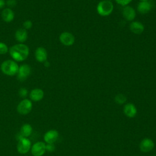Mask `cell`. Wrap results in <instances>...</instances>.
Returning <instances> with one entry per match:
<instances>
[{"label":"cell","mask_w":156,"mask_h":156,"mask_svg":"<svg viewBox=\"0 0 156 156\" xmlns=\"http://www.w3.org/2000/svg\"><path fill=\"white\" fill-rule=\"evenodd\" d=\"M32 132V127L29 124H23L21 129L20 134L24 138H27L29 136Z\"/></svg>","instance_id":"d6986e66"},{"label":"cell","mask_w":156,"mask_h":156,"mask_svg":"<svg viewBox=\"0 0 156 156\" xmlns=\"http://www.w3.org/2000/svg\"><path fill=\"white\" fill-rule=\"evenodd\" d=\"M33 156H43L46 152V144L43 141H37L31 146Z\"/></svg>","instance_id":"52a82bcc"},{"label":"cell","mask_w":156,"mask_h":156,"mask_svg":"<svg viewBox=\"0 0 156 156\" xmlns=\"http://www.w3.org/2000/svg\"><path fill=\"white\" fill-rule=\"evenodd\" d=\"M8 51L9 48L7 45L3 42H0V54H5Z\"/></svg>","instance_id":"44dd1931"},{"label":"cell","mask_w":156,"mask_h":156,"mask_svg":"<svg viewBox=\"0 0 156 156\" xmlns=\"http://www.w3.org/2000/svg\"><path fill=\"white\" fill-rule=\"evenodd\" d=\"M96 10L99 15L106 16L110 15L113 12V5L110 1L103 0L98 3Z\"/></svg>","instance_id":"3957f363"},{"label":"cell","mask_w":156,"mask_h":156,"mask_svg":"<svg viewBox=\"0 0 156 156\" xmlns=\"http://www.w3.org/2000/svg\"><path fill=\"white\" fill-rule=\"evenodd\" d=\"M5 4L9 8L11 9L16 6L17 2L16 0H7V1H5Z\"/></svg>","instance_id":"cb8c5ba5"},{"label":"cell","mask_w":156,"mask_h":156,"mask_svg":"<svg viewBox=\"0 0 156 156\" xmlns=\"http://www.w3.org/2000/svg\"><path fill=\"white\" fill-rule=\"evenodd\" d=\"M124 114L129 118H133L137 113V110L135 105L132 103L126 104L123 109Z\"/></svg>","instance_id":"e0dca14e"},{"label":"cell","mask_w":156,"mask_h":156,"mask_svg":"<svg viewBox=\"0 0 156 156\" xmlns=\"http://www.w3.org/2000/svg\"><path fill=\"white\" fill-rule=\"evenodd\" d=\"M11 57L15 62H23L29 55V48L24 43H18L12 46L9 49Z\"/></svg>","instance_id":"6da1fadb"},{"label":"cell","mask_w":156,"mask_h":156,"mask_svg":"<svg viewBox=\"0 0 156 156\" xmlns=\"http://www.w3.org/2000/svg\"><path fill=\"white\" fill-rule=\"evenodd\" d=\"M29 97L34 102L40 101L44 97V91L41 88H34L30 91Z\"/></svg>","instance_id":"5bb4252c"},{"label":"cell","mask_w":156,"mask_h":156,"mask_svg":"<svg viewBox=\"0 0 156 156\" xmlns=\"http://www.w3.org/2000/svg\"><path fill=\"white\" fill-rule=\"evenodd\" d=\"M44 65L46 66V67H49V66H50V63H49V62H48V61H45L44 63Z\"/></svg>","instance_id":"83f0119b"},{"label":"cell","mask_w":156,"mask_h":156,"mask_svg":"<svg viewBox=\"0 0 156 156\" xmlns=\"http://www.w3.org/2000/svg\"><path fill=\"white\" fill-rule=\"evenodd\" d=\"M32 22L29 20H26L25 21L23 22V27L24 29H25L26 30H27V29H30L32 28Z\"/></svg>","instance_id":"603a6c76"},{"label":"cell","mask_w":156,"mask_h":156,"mask_svg":"<svg viewBox=\"0 0 156 156\" xmlns=\"http://www.w3.org/2000/svg\"><path fill=\"white\" fill-rule=\"evenodd\" d=\"M122 15L126 20L131 21L135 18L136 12L133 7L130 6H126L122 10Z\"/></svg>","instance_id":"9a60e30c"},{"label":"cell","mask_w":156,"mask_h":156,"mask_svg":"<svg viewBox=\"0 0 156 156\" xmlns=\"http://www.w3.org/2000/svg\"><path fill=\"white\" fill-rule=\"evenodd\" d=\"M106 1H110V0H106Z\"/></svg>","instance_id":"4dcf8cb0"},{"label":"cell","mask_w":156,"mask_h":156,"mask_svg":"<svg viewBox=\"0 0 156 156\" xmlns=\"http://www.w3.org/2000/svg\"><path fill=\"white\" fill-rule=\"evenodd\" d=\"M58 132L57 130L51 129L47 131L44 135V140L47 143H54L58 138Z\"/></svg>","instance_id":"9c48e42d"},{"label":"cell","mask_w":156,"mask_h":156,"mask_svg":"<svg viewBox=\"0 0 156 156\" xmlns=\"http://www.w3.org/2000/svg\"><path fill=\"white\" fill-rule=\"evenodd\" d=\"M35 59L40 63H44L47 60L48 52L43 47H38L35 51Z\"/></svg>","instance_id":"8fae6325"},{"label":"cell","mask_w":156,"mask_h":156,"mask_svg":"<svg viewBox=\"0 0 156 156\" xmlns=\"http://www.w3.org/2000/svg\"><path fill=\"white\" fill-rule=\"evenodd\" d=\"M31 73V68L28 64H23L19 66L17 73V79L21 82H23L30 76Z\"/></svg>","instance_id":"5b68a950"},{"label":"cell","mask_w":156,"mask_h":156,"mask_svg":"<svg viewBox=\"0 0 156 156\" xmlns=\"http://www.w3.org/2000/svg\"><path fill=\"white\" fill-rule=\"evenodd\" d=\"M32 108V103L28 99H23L17 105V112L23 115H27L30 112Z\"/></svg>","instance_id":"277c9868"},{"label":"cell","mask_w":156,"mask_h":156,"mask_svg":"<svg viewBox=\"0 0 156 156\" xmlns=\"http://www.w3.org/2000/svg\"><path fill=\"white\" fill-rule=\"evenodd\" d=\"M59 40L63 45L69 46L74 44L75 38L71 33L68 32H63L60 35Z\"/></svg>","instance_id":"ba28073f"},{"label":"cell","mask_w":156,"mask_h":156,"mask_svg":"<svg viewBox=\"0 0 156 156\" xmlns=\"http://www.w3.org/2000/svg\"><path fill=\"white\" fill-rule=\"evenodd\" d=\"M115 1L118 4L121 5H127L129 2L132 1V0H115Z\"/></svg>","instance_id":"484cf974"},{"label":"cell","mask_w":156,"mask_h":156,"mask_svg":"<svg viewBox=\"0 0 156 156\" xmlns=\"http://www.w3.org/2000/svg\"><path fill=\"white\" fill-rule=\"evenodd\" d=\"M130 30L135 34H141L144 29V25L138 21H132L130 24Z\"/></svg>","instance_id":"ac0fdd59"},{"label":"cell","mask_w":156,"mask_h":156,"mask_svg":"<svg viewBox=\"0 0 156 156\" xmlns=\"http://www.w3.org/2000/svg\"><path fill=\"white\" fill-rule=\"evenodd\" d=\"M153 156H156V154H155L154 155H153Z\"/></svg>","instance_id":"f546056e"},{"label":"cell","mask_w":156,"mask_h":156,"mask_svg":"<svg viewBox=\"0 0 156 156\" xmlns=\"http://www.w3.org/2000/svg\"><path fill=\"white\" fill-rule=\"evenodd\" d=\"M5 0H0V9H3L5 5Z\"/></svg>","instance_id":"4316f807"},{"label":"cell","mask_w":156,"mask_h":156,"mask_svg":"<svg viewBox=\"0 0 156 156\" xmlns=\"http://www.w3.org/2000/svg\"><path fill=\"white\" fill-rule=\"evenodd\" d=\"M141 1H148V0H140Z\"/></svg>","instance_id":"f1b7e54d"},{"label":"cell","mask_w":156,"mask_h":156,"mask_svg":"<svg viewBox=\"0 0 156 156\" xmlns=\"http://www.w3.org/2000/svg\"><path fill=\"white\" fill-rule=\"evenodd\" d=\"M18 94L20 97L25 99L28 94V91L26 88H21L18 90Z\"/></svg>","instance_id":"7402d4cb"},{"label":"cell","mask_w":156,"mask_h":156,"mask_svg":"<svg viewBox=\"0 0 156 156\" xmlns=\"http://www.w3.org/2000/svg\"><path fill=\"white\" fill-rule=\"evenodd\" d=\"M1 17L4 22L10 23L15 18V13L12 9L9 7L5 8L1 12Z\"/></svg>","instance_id":"4fadbf2b"},{"label":"cell","mask_w":156,"mask_h":156,"mask_svg":"<svg viewBox=\"0 0 156 156\" xmlns=\"http://www.w3.org/2000/svg\"><path fill=\"white\" fill-rule=\"evenodd\" d=\"M28 34L27 30L24 28H20L16 30L15 34V38L19 43H24L27 39Z\"/></svg>","instance_id":"2e32d148"},{"label":"cell","mask_w":156,"mask_h":156,"mask_svg":"<svg viewBox=\"0 0 156 156\" xmlns=\"http://www.w3.org/2000/svg\"><path fill=\"white\" fill-rule=\"evenodd\" d=\"M127 101L126 96L123 94H118L115 98V101L118 104H123Z\"/></svg>","instance_id":"ffe728a7"},{"label":"cell","mask_w":156,"mask_h":156,"mask_svg":"<svg viewBox=\"0 0 156 156\" xmlns=\"http://www.w3.org/2000/svg\"><path fill=\"white\" fill-rule=\"evenodd\" d=\"M139 147L142 152H147L151 151L154 148V143L151 139L145 138L141 141Z\"/></svg>","instance_id":"30bf717a"},{"label":"cell","mask_w":156,"mask_h":156,"mask_svg":"<svg viewBox=\"0 0 156 156\" xmlns=\"http://www.w3.org/2000/svg\"><path fill=\"white\" fill-rule=\"evenodd\" d=\"M16 148L20 154H25L31 149V142L27 138H23L18 141Z\"/></svg>","instance_id":"8992f818"},{"label":"cell","mask_w":156,"mask_h":156,"mask_svg":"<svg viewBox=\"0 0 156 156\" xmlns=\"http://www.w3.org/2000/svg\"><path fill=\"white\" fill-rule=\"evenodd\" d=\"M19 65L13 60H6L1 65V70L2 73L9 76H13L17 74Z\"/></svg>","instance_id":"7a4b0ae2"},{"label":"cell","mask_w":156,"mask_h":156,"mask_svg":"<svg viewBox=\"0 0 156 156\" xmlns=\"http://www.w3.org/2000/svg\"><path fill=\"white\" fill-rule=\"evenodd\" d=\"M55 149V147L53 143H49L46 144V151L49 152H54Z\"/></svg>","instance_id":"d4e9b609"},{"label":"cell","mask_w":156,"mask_h":156,"mask_svg":"<svg viewBox=\"0 0 156 156\" xmlns=\"http://www.w3.org/2000/svg\"><path fill=\"white\" fill-rule=\"evenodd\" d=\"M152 9V4L151 2L140 1L137 5V10L139 13L141 14H146L149 13Z\"/></svg>","instance_id":"7c38bea8"}]
</instances>
